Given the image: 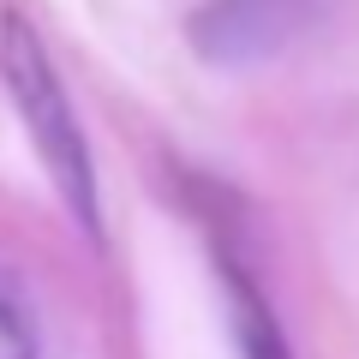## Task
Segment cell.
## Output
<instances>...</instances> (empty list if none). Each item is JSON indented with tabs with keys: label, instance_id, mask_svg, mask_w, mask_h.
<instances>
[{
	"label": "cell",
	"instance_id": "obj_1",
	"mask_svg": "<svg viewBox=\"0 0 359 359\" xmlns=\"http://www.w3.org/2000/svg\"><path fill=\"white\" fill-rule=\"evenodd\" d=\"M0 84L13 96V114H18V126H25L30 150L48 168L66 216H72L90 240H102V192H96L90 138H84V126H78V108H72V96H66V84H60V72H54L42 36L18 13L0 18Z\"/></svg>",
	"mask_w": 359,
	"mask_h": 359
},
{
	"label": "cell",
	"instance_id": "obj_2",
	"mask_svg": "<svg viewBox=\"0 0 359 359\" xmlns=\"http://www.w3.org/2000/svg\"><path fill=\"white\" fill-rule=\"evenodd\" d=\"M318 13L323 0H198V13L186 18V36L204 66L252 72V66L282 60L318 25Z\"/></svg>",
	"mask_w": 359,
	"mask_h": 359
},
{
	"label": "cell",
	"instance_id": "obj_3",
	"mask_svg": "<svg viewBox=\"0 0 359 359\" xmlns=\"http://www.w3.org/2000/svg\"><path fill=\"white\" fill-rule=\"evenodd\" d=\"M228 287H233V323H240V341H245V359H287V341L269 318L264 294L245 282L240 269H228Z\"/></svg>",
	"mask_w": 359,
	"mask_h": 359
},
{
	"label": "cell",
	"instance_id": "obj_4",
	"mask_svg": "<svg viewBox=\"0 0 359 359\" xmlns=\"http://www.w3.org/2000/svg\"><path fill=\"white\" fill-rule=\"evenodd\" d=\"M0 359H36V318L13 282H0Z\"/></svg>",
	"mask_w": 359,
	"mask_h": 359
}]
</instances>
